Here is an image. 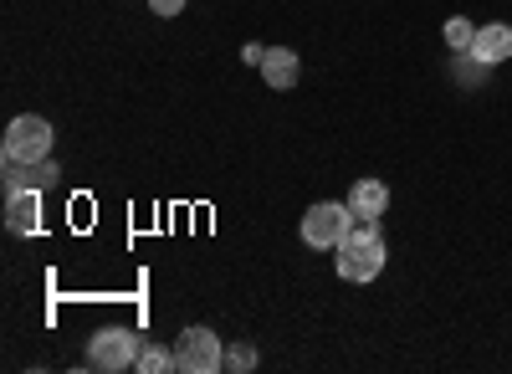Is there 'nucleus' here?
<instances>
[{
  "mask_svg": "<svg viewBox=\"0 0 512 374\" xmlns=\"http://www.w3.org/2000/svg\"><path fill=\"white\" fill-rule=\"evenodd\" d=\"M333 257H338V277L344 282H374L384 272V236H379V226L354 216L349 236L333 246Z\"/></svg>",
  "mask_w": 512,
  "mask_h": 374,
  "instance_id": "nucleus-1",
  "label": "nucleus"
},
{
  "mask_svg": "<svg viewBox=\"0 0 512 374\" xmlns=\"http://www.w3.org/2000/svg\"><path fill=\"white\" fill-rule=\"evenodd\" d=\"M349 226H354L349 200H318L313 211L303 216V241L313 246V252H333V246L349 236Z\"/></svg>",
  "mask_w": 512,
  "mask_h": 374,
  "instance_id": "nucleus-2",
  "label": "nucleus"
},
{
  "mask_svg": "<svg viewBox=\"0 0 512 374\" xmlns=\"http://www.w3.org/2000/svg\"><path fill=\"white\" fill-rule=\"evenodd\" d=\"M47 154H52V123L36 118V113L11 118V129H6V159L11 164H47Z\"/></svg>",
  "mask_w": 512,
  "mask_h": 374,
  "instance_id": "nucleus-3",
  "label": "nucleus"
},
{
  "mask_svg": "<svg viewBox=\"0 0 512 374\" xmlns=\"http://www.w3.org/2000/svg\"><path fill=\"white\" fill-rule=\"evenodd\" d=\"M175 369L180 374H216V369H226V344L210 328H185L175 339Z\"/></svg>",
  "mask_w": 512,
  "mask_h": 374,
  "instance_id": "nucleus-4",
  "label": "nucleus"
},
{
  "mask_svg": "<svg viewBox=\"0 0 512 374\" xmlns=\"http://www.w3.org/2000/svg\"><path fill=\"white\" fill-rule=\"evenodd\" d=\"M139 339L134 334H128V328H98V334L88 339V364L93 369H134L139 364Z\"/></svg>",
  "mask_w": 512,
  "mask_h": 374,
  "instance_id": "nucleus-5",
  "label": "nucleus"
},
{
  "mask_svg": "<svg viewBox=\"0 0 512 374\" xmlns=\"http://www.w3.org/2000/svg\"><path fill=\"white\" fill-rule=\"evenodd\" d=\"M466 57L482 62V67H502V62H512V26H502V21L477 26V41H472V52H466Z\"/></svg>",
  "mask_w": 512,
  "mask_h": 374,
  "instance_id": "nucleus-6",
  "label": "nucleus"
},
{
  "mask_svg": "<svg viewBox=\"0 0 512 374\" xmlns=\"http://www.w3.org/2000/svg\"><path fill=\"white\" fill-rule=\"evenodd\" d=\"M6 226H11L16 236H31V231L41 226V195H36V190L21 185V190L6 195Z\"/></svg>",
  "mask_w": 512,
  "mask_h": 374,
  "instance_id": "nucleus-7",
  "label": "nucleus"
},
{
  "mask_svg": "<svg viewBox=\"0 0 512 374\" xmlns=\"http://www.w3.org/2000/svg\"><path fill=\"white\" fill-rule=\"evenodd\" d=\"M262 77H267V88H277V93L297 88V77H303V67H297V52H292V47H267Z\"/></svg>",
  "mask_w": 512,
  "mask_h": 374,
  "instance_id": "nucleus-8",
  "label": "nucleus"
},
{
  "mask_svg": "<svg viewBox=\"0 0 512 374\" xmlns=\"http://www.w3.org/2000/svg\"><path fill=\"white\" fill-rule=\"evenodd\" d=\"M349 211L364 216V221H379L384 211H390V190H384L379 180H359V185H349Z\"/></svg>",
  "mask_w": 512,
  "mask_h": 374,
  "instance_id": "nucleus-9",
  "label": "nucleus"
},
{
  "mask_svg": "<svg viewBox=\"0 0 512 374\" xmlns=\"http://www.w3.org/2000/svg\"><path fill=\"white\" fill-rule=\"evenodd\" d=\"M472 41H477V26L466 21V16H451V21H446V47H451L456 57L472 52Z\"/></svg>",
  "mask_w": 512,
  "mask_h": 374,
  "instance_id": "nucleus-10",
  "label": "nucleus"
},
{
  "mask_svg": "<svg viewBox=\"0 0 512 374\" xmlns=\"http://www.w3.org/2000/svg\"><path fill=\"white\" fill-rule=\"evenodd\" d=\"M134 369H144V374H164V369H175V349L144 344V349H139V364H134Z\"/></svg>",
  "mask_w": 512,
  "mask_h": 374,
  "instance_id": "nucleus-11",
  "label": "nucleus"
},
{
  "mask_svg": "<svg viewBox=\"0 0 512 374\" xmlns=\"http://www.w3.org/2000/svg\"><path fill=\"white\" fill-rule=\"evenodd\" d=\"M226 369H231V374H251V369H256V349H251V344L226 349Z\"/></svg>",
  "mask_w": 512,
  "mask_h": 374,
  "instance_id": "nucleus-12",
  "label": "nucleus"
},
{
  "mask_svg": "<svg viewBox=\"0 0 512 374\" xmlns=\"http://www.w3.org/2000/svg\"><path fill=\"white\" fill-rule=\"evenodd\" d=\"M149 6H154V16H180L185 0H149Z\"/></svg>",
  "mask_w": 512,
  "mask_h": 374,
  "instance_id": "nucleus-13",
  "label": "nucleus"
}]
</instances>
